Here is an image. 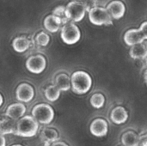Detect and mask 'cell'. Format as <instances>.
I'll list each match as a JSON object with an SVG mask.
<instances>
[{
    "mask_svg": "<svg viewBox=\"0 0 147 146\" xmlns=\"http://www.w3.org/2000/svg\"><path fill=\"white\" fill-rule=\"evenodd\" d=\"M49 40H50V37L45 32H40L35 37L36 43L41 46H46L49 43Z\"/></svg>",
    "mask_w": 147,
    "mask_h": 146,
    "instance_id": "cb8c5ba5",
    "label": "cell"
},
{
    "mask_svg": "<svg viewBox=\"0 0 147 146\" xmlns=\"http://www.w3.org/2000/svg\"><path fill=\"white\" fill-rule=\"evenodd\" d=\"M3 102V96H1V94H0V107L2 106Z\"/></svg>",
    "mask_w": 147,
    "mask_h": 146,
    "instance_id": "f1b7e54d",
    "label": "cell"
},
{
    "mask_svg": "<svg viewBox=\"0 0 147 146\" xmlns=\"http://www.w3.org/2000/svg\"><path fill=\"white\" fill-rule=\"evenodd\" d=\"M62 24H63V22H62L61 19L59 17L56 16L53 14L47 15L45 18V20H44V26H45V28L48 31H50L52 33L57 32L59 29V28H60V26Z\"/></svg>",
    "mask_w": 147,
    "mask_h": 146,
    "instance_id": "4fadbf2b",
    "label": "cell"
},
{
    "mask_svg": "<svg viewBox=\"0 0 147 146\" xmlns=\"http://www.w3.org/2000/svg\"><path fill=\"white\" fill-rule=\"evenodd\" d=\"M146 65H147V57H146Z\"/></svg>",
    "mask_w": 147,
    "mask_h": 146,
    "instance_id": "1f68e13d",
    "label": "cell"
},
{
    "mask_svg": "<svg viewBox=\"0 0 147 146\" xmlns=\"http://www.w3.org/2000/svg\"><path fill=\"white\" fill-rule=\"evenodd\" d=\"M145 80H146V83L147 84V70L145 71Z\"/></svg>",
    "mask_w": 147,
    "mask_h": 146,
    "instance_id": "f546056e",
    "label": "cell"
},
{
    "mask_svg": "<svg viewBox=\"0 0 147 146\" xmlns=\"http://www.w3.org/2000/svg\"><path fill=\"white\" fill-rule=\"evenodd\" d=\"M34 96L33 87L28 83H21L16 89V98L20 102H28Z\"/></svg>",
    "mask_w": 147,
    "mask_h": 146,
    "instance_id": "ba28073f",
    "label": "cell"
},
{
    "mask_svg": "<svg viewBox=\"0 0 147 146\" xmlns=\"http://www.w3.org/2000/svg\"><path fill=\"white\" fill-rule=\"evenodd\" d=\"M13 146H22V145H13Z\"/></svg>",
    "mask_w": 147,
    "mask_h": 146,
    "instance_id": "4dcf8cb0",
    "label": "cell"
},
{
    "mask_svg": "<svg viewBox=\"0 0 147 146\" xmlns=\"http://www.w3.org/2000/svg\"><path fill=\"white\" fill-rule=\"evenodd\" d=\"M46 146H48V145H46Z\"/></svg>",
    "mask_w": 147,
    "mask_h": 146,
    "instance_id": "d6a6232c",
    "label": "cell"
},
{
    "mask_svg": "<svg viewBox=\"0 0 147 146\" xmlns=\"http://www.w3.org/2000/svg\"><path fill=\"white\" fill-rule=\"evenodd\" d=\"M139 145H140V146H147V137L141 138V139H140Z\"/></svg>",
    "mask_w": 147,
    "mask_h": 146,
    "instance_id": "484cf974",
    "label": "cell"
},
{
    "mask_svg": "<svg viewBox=\"0 0 147 146\" xmlns=\"http://www.w3.org/2000/svg\"><path fill=\"white\" fill-rule=\"evenodd\" d=\"M6 145V140L3 135H0V146H5Z\"/></svg>",
    "mask_w": 147,
    "mask_h": 146,
    "instance_id": "4316f807",
    "label": "cell"
},
{
    "mask_svg": "<svg viewBox=\"0 0 147 146\" xmlns=\"http://www.w3.org/2000/svg\"><path fill=\"white\" fill-rule=\"evenodd\" d=\"M139 30L141 32V34L144 36L145 40H147V22H143L141 24V26L139 28Z\"/></svg>",
    "mask_w": 147,
    "mask_h": 146,
    "instance_id": "d4e9b609",
    "label": "cell"
},
{
    "mask_svg": "<svg viewBox=\"0 0 147 146\" xmlns=\"http://www.w3.org/2000/svg\"><path fill=\"white\" fill-rule=\"evenodd\" d=\"M26 67L30 72L40 74L46 68V59L41 55L31 56L26 61Z\"/></svg>",
    "mask_w": 147,
    "mask_h": 146,
    "instance_id": "52a82bcc",
    "label": "cell"
},
{
    "mask_svg": "<svg viewBox=\"0 0 147 146\" xmlns=\"http://www.w3.org/2000/svg\"><path fill=\"white\" fill-rule=\"evenodd\" d=\"M38 129V122L31 116H25L17 121L15 133L21 137L30 138L36 134Z\"/></svg>",
    "mask_w": 147,
    "mask_h": 146,
    "instance_id": "7a4b0ae2",
    "label": "cell"
},
{
    "mask_svg": "<svg viewBox=\"0 0 147 146\" xmlns=\"http://www.w3.org/2000/svg\"><path fill=\"white\" fill-rule=\"evenodd\" d=\"M55 86L61 91H67L71 88V79L66 74H59L56 77Z\"/></svg>",
    "mask_w": 147,
    "mask_h": 146,
    "instance_id": "ac0fdd59",
    "label": "cell"
},
{
    "mask_svg": "<svg viewBox=\"0 0 147 146\" xmlns=\"http://www.w3.org/2000/svg\"><path fill=\"white\" fill-rule=\"evenodd\" d=\"M104 102H105L104 96L99 93L94 94L90 98V104L95 108H101L104 105Z\"/></svg>",
    "mask_w": 147,
    "mask_h": 146,
    "instance_id": "7402d4cb",
    "label": "cell"
},
{
    "mask_svg": "<svg viewBox=\"0 0 147 146\" xmlns=\"http://www.w3.org/2000/svg\"><path fill=\"white\" fill-rule=\"evenodd\" d=\"M121 141L124 146H139L140 138L135 133L129 131L122 135Z\"/></svg>",
    "mask_w": 147,
    "mask_h": 146,
    "instance_id": "d6986e66",
    "label": "cell"
},
{
    "mask_svg": "<svg viewBox=\"0 0 147 146\" xmlns=\"http://www.w3.org/2000/svg\"><path fill=\"white\" fill-rule=\"evenodd\" d=\"M109 130L108 123L102 119L95 120L90 125V133L96 137H104Z\"/></svg>",
    "mask_w": 147,
    "mask_h": 146,
    "instance_id": "30bf717a",
    "label": "cell"
},
{
    "mask_svg": "<svg viewBox=\"0 0 147 146\" xmlns=\"http://www.w3.org/2000/svg\"><path fill=\"white\" fill-rule=\"evenodd\" d=\"M40 139L46 145H47L49 143H53L58 139V133L53 129L46 128L40 133Z\"/></svg>",
    "mask_w": 147,
    "mask_h": 146,
    "instance_id": "ffe728a7",
    "label": "cell"
},
{
    "mask_svg": "<svg viewBox=\"0 0 147 146\" xmlns=\"http://www.w3.org/2000/svg\"><path fill=\"white\" fill-rule=\"evenodd\" d=\"M52 146H68L64 142H58V143H54Z\"/></svg>",
    "mask_w": 147,
    "mask_h": 146,
    "instance_id": "83f0119b",
    "label": "cell"
},
{
    "mask_svg": "<svg viewBox=\"0 0 147 146\" xmlns=\"http://www.w3.org/2000/svg\"><path fill=\"white\" fill-rule=\"evenodd\" d=\"M128 114L127 110L122 107H117L113 109L111 113V120L115 124H123L127 120Z\"/></svg>",
    "mask_w": 147,
    "mask_h": 146,
    "instance_id": "5bb4252c",
    "label": "cell"
},
{
    "mask_svg": "<svg viewBox=\"0 0 147 146\" xmlns=\"http://www.w3.org/2000/svg\"><path fill=\"white\" fill-rule=\"evenodd\" d=\"M130 56L134 59H146L147 46L143 43L133 46L130 50Z\"/></svg>",
    "mask_w": 147,
    "mask_h": 146,
    "instance_id": "2e32d148",
    "label": "cell"
},
{
    "mask_svg": "<svg viewBox=\"0 0 147 146\" xmlns=\"http://www.w3.org/2000/svg\"><path fill=\"white\" fill-rule=\"evenodd\" d=\"M25 112L26 108L23 104L15 103L8 107L6 110V115L13 120H17L21 119V117L25 114Z\"/></svg>",
    "mask_w": 147,
    "mask_h": 146,
    "instance_id": "7c38bea8",
    "label": "cell"
},
{
    "mask_svg": "<svg viewBox=\"0 0 147 146\" xmlns=\"http://www.w3.org/2000/svg\"><path fill=\"white\" fill-rule=\"evenodd\" d=\"M107 10L111 17H113L114 19H120L123 17L126 11V7L121 1L115 0L108 4Z\"/></svg>",
    "mask_w": 147,
    "mask_h": 146,
    "instance_id": "9c48e42d",
    "label": "cell"
},
{
    "mask_svg": "<svg viewBox=\"0 0 147 146\" xmlns=\"http://www.w3.org/2000/svg\"><path fill=\"white\" fill-rule=\"evenodd\" d=\"M87 9L85 3L78 1H71L65 7V15L68 20L80 22L84 17Z\"/></svg>",
    "mask_w": 147,
    "mask_h": 146,
    "instance_id": "277c9868",
    "label": "cell"
},
{
    "mask_svg": "<svg viewBox=\"0 0 147 146\" xmlns=\"http://www.w3.org/2000/svg\"><path fill=\"white\" fill-rule=\"evenodd\" d=\"M45 96L48 101L55 102L59 99V97L60 96V90L55 85H51L47 88V89L45 91Z\"/></svg>",
    "mask_w": 147,
    "mask_h": 146,
    "instance_id": "44dd1931",
    "label": "cell"
},
{
    "mask_svg": "<svg viewBox=\"0 0 147 146\" xmlns=\"http://www.w3.org/2000/svg\"><path fill=\"white\" fill-rule=\"evenodd\" d=\"M32 115L38 123L47 125L53 121L54 118V112L49 105L38 104L33 108Z\"/></svg>",
    "mask_w": 147,
    "mask_h": 146,
    "instance_id": "3957f363",
    "label": "cell"
},
{
    "mask_svg": "<svg viewBox=\"0 0 147 146\" xmlns=\"http://www.w3.org/2000/svg\"><path fill=\"white\" fill-rule=\"evenodd\" d=\"M30 46V41L28 38L24 36L16 37L14 39L12 42V46L15 51L18 52H25Z\"/></svg>",
    "mask_w": 147,
    "mask_h": 146,
    "instance_id": "e0dca14e",
    "label": "cell"
},
{
    "mask_svg": "<svg viewBox=\"0 0 147 146\" xmlns=\"http://www.w3.org/2000/svg\"><path fill=\"white\" fill-rule=\"evenodd\" d=\"M60 36L65 43L72 45L80 40L81 33L78 27L74 23H65L61 29Z\"/></svg>",
    "mask_w": 147,
    "mask_h": 146,
    "instance_id": "8992f818",
    "label": "cell"
},
{
    "mask_svg": "<svg viewBox=\"0 0 147 146\" xmlns=\"http://www.w3.org/2000/svg\"><path fill=\"white\" fill-rule=\"evenodd\" d=\"M53 15H55L56 16H58L61 19L63 24L67 23L68 19H67L66 15H65V6H63V5L57 6L55 9H53Z\"/></svg>",
    "mask_w": 147,
    "mask_h": 146,
    "instance_id": "603a6c76",
    "label": "cell"
},
{
    "mask_svg": "<svg viewBox=\"0 0 147 146\" xmlns=\"http://www.w3.org/2000/svg\"><path fill=\"white\" fill-rule=\"evenodd\" d=\"M71 84L75 93L83 95L90 89L92 85V79L88 73L79 71L72 74L71 78Z\"/></svg>",
    "mask_w": 147,
    "mask_h": 146,
    "instance_id": "6da1fadb",
    "label": "cell"
},
{
    "mask_svg": "<svg viewBox=\"0 0 147 146\" xmlns=\"http://www.w3.org/2000/svg\"><path fill=\"white\" fill-rule=\"evenodd\" d=\"M16 124L11 119H3L0 120V135L10 134L16 133Z\"/></svg>",
    "mask_w": 147,
    "mask_h": 146,
    "instance_id": "9a60e30c",
    "label": "cell"
},
{
    "mask_svg": "<svg viewBox=\"0 0 147 146\" xmlns=\"http://www.w3.org/2000/svg\"><path fill=\"white\" fill-rule=\"evenodd\" d=\"M90 21L95 25H110L112 20L107 9L102 7H94L89 10Z\"/></svg>",
    "mask_w": 147,
    "mask_h": 146,
    "instance_id": "5b68a950",
    "label": "cell"
},
{
    "mask_svg": "<svg viewBox=\"0 0 147 146\" xmlns=\"http://www.w3.org/2000/svg\"><path fill=\"white\" fill-rule=\"evenodd\" d=\"M124 40L127 46H133L134 45L143 43L145 38L139 29H129L124 35Z\"/></svg>",
    "mask_w": 147,
    "mask_h": 146,
    "instance_id": "8fae6325",
    "label": "cell"
}]
</instances>
